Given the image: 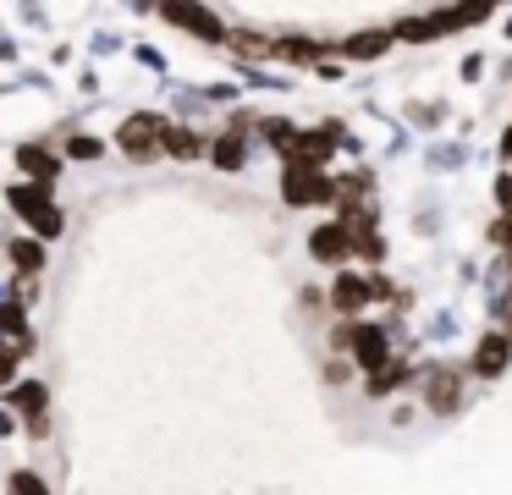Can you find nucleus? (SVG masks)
<instances>
[{
	"mask_svg": "<svg viewBox=\"0 0 512 495\" xmlns=\"http://www.w3.org/2000/svg\"><path fill=\"white\" fill-rule=\"evenodd\" d=\"M336 347L353 352L364 374H380L391 363V336L380 325H342V330H336Z\"/></svg>",
	"mask_w": 512,
	"mask_h": 495,
	"instance_id": "1",
	"label": "nucleus"
},
{
	"mask_svg": "<svg viewBox=\"0 0 512 495\" xmlns=\"http://www.w3.org/2000/svg\"><path fill=\"white\" fill-rule=\"evenodd\" d=\"M424 407L441 418H452L457 407H463V369H452V363H441V369L424 374Z\"/></svg>",
	"mask_w": 512,
	"mask_h": 495,
	"instance_id": "2",
	"label": "nucleus"
},
{
	"mask_svg": "<svg viewBox=\"0 0 512 495\" xmlns=\"http://www.w3.org/2000/svg\"><path fill=\"white\" fill-rule=\"evenodd\" d=\"M12 413L28 424V435L45 440V413H50V396H45V380H17L12 385Z\"/></svg>",
	"mask_w": 512,
	"mask_h": 495,
	"instance_id": "3",
	"label": "nucleus"
},
{
	"mask_svg": "<svg viewBox=\"0 0 512 495\" xmlns=\"http://www.w3.org/2000/svg\"><path fill=\"white\" fill-rule=\"evenodd\" d=\"M12 204H17V215H23L34 231H45V237H56V231H61V209L50 204L45 187H17Z\"/></svg>",
	"mask_w": 512,
	"mask_h": 495,
	"instance_id": "4",
	"label": "nucleus"
},
{
	"mask_svg": "<svg viewBox=\"0 0 512 495\" xmlns=\"http://www.w3.org/2000/svg\"><path fill=\"white\" fill-rule=\"evenodd\" d=\"M375 297H386V286H380V281H369V275H342L336 292H331V308H336V314H358V308H369Z\"/></svg>",
	"mask_w": 512,
	"mask_h": 495,
	"instance_id": "5",
	"label": "nucleus"
},
{
	"mask_svg": "<svg viewBox=\"0 0 512 495\" xmlns=\"http://www.w3.org/2000/svg\"><path fill=\"white\" fill-rule=\"evenodd\" d=\"M160 127H166V121H155V116H133V121H122L116 143H122V154H133V160H149V154L160 149Z\"/></svg>",
	"mask_w": 512,
	"mask_h": 495,
	"instance_id": "6",
	"label": "nucleus"
},
{
	"mask_svg": "<svg viewBox=\"0 0 512 495\" xmlns=\"http://www.w3.org/2000/svg\"><path fill=\"white\" fill-rule=\"evenodd\" d=\"M507 363H512V336L507 330H490V336L474 347V363H468V369L485 374V380H496V374H507Z\"/></svg>",
	"mask_w": 512,
	"mask_h": 495,
	"instance_id": "7",
	"label": "nucleus"
},
{
	"mask_svg": "<svg viewBox=\"0 0 512 495\" xmlns=\"http://www.w3.org/2000/svg\"><path fill=\"white\" fill-rule=\"evenodd\" d=\"M166 17H171V22H182L188 33H199V39H210V44H221V39H226L221 22H215L204 6H193V0H166Z\"/></svg>",
	"mask_w": 512,
	"mask_h": 495,
	"instance_id": "8",
	"label": "nucleus"
},
{
	"mask_svg": "<svg viewBox=\"0 0 512 495\" xmlns=\"http://www.w3.org/2000/svg\"><path fill=\"white\" fill-rule=\"evenodd\" d=\"M309 248H314V259H320V264H342L347 253H353V231H347L342 220H336V226H320L309 237Z\"/></svg>",
	"mask_w": 512,
	"mask_h": 495,
	"instance_id": "9",
	"label": "nucleus"
},
{
	"mask_svg": "<svg viewBox=\"0 0 512 495\" xmlns=\"http://www.w3.org/2000/svg\"><path fill=\"white\" fill-rule=\"evenodd\" d=\"M160 149L177 154V160H193L204 143H199V132H188V127H160Z\"/></svg>",
	"mask_w": 512,
	"mask_h": 495,
	"instance_id": "10",
	"label": "nucleus"
},
{
	"mask_svg": "<svg viewBox=\"0 0 512 495\" xmlns=\"http://www.w3.org/2000/svg\"><path fill=\"white\" fill-rule=\"evenodd\" d=\"M210 154H215V165H221V171H237V165H243V132H226V138H215Z\"/></svg>",
	"mask_w": 512,
	"mask_h": 495,
	"instance_id": "11",
	"label": "nucleus"
},
{
	"mask_svg": "<svg viewBox=\"0 0 512 495\" xmlns=\"http://www.w3.org/2000/svg\"><path fill=\"white\" fill-rule=\"evenodd\" d=\"M408 385V369L402 363H386L380 374H369V396H391V391H402Z\"/></svg>",
	"mask_w": 512,
	"mask_h": 495,
	"instance_id": "12",
	"label": "nucleus"
},
{
	"mask_svg": "<svg viewBox=\"0 0 512 495\" xmlns=\"http://www.w3.org/2000/svg\"><path fill=\"white\" fill-rule=\"evenodd\" d=\"M391 39H397V33H353V39H347V55H386Z\"/></svg>",
	"mask_w": 512,
	"mask_h": 495,
	"instance_id": "13",
	"label": "nucleus"
},
{
	"mask_svg": "<svg viewBox=\"0 0 512 495\" xmlns=\"http://www.w3.org/2000/svg\"><path fill=\"white\" fill-rule=\"evenodd\" d=\"M12 259H17V270H45V248L39 242H12Z\"/></svg>",
	"mask_w": 512,
	"mask_h": 495,
	"instance_id": "14",
	"label": "nucleus"
},
{
	"mask_svg": "<svg viewBox=\"0 0 512 495\" xmlns=\"http://www.w3.org/2000/svg\"><path fill=\"white\" fill-rule=\"evenodd\" d=\"M12 495H50V484L39 479L34 468H17V473H12Z\"/></svg>",
	"mask_w": 512,
	"mask_h": 495,
	"instance_id": "15",
	"label": "nucleus"
},
{
	"mask_svg": "<svg viewBox=\"0 0 512 495\" xmlns=\"http://www.w3.org/2000/svg\"><path fill=\"white\" fill-rule=\"evenodd\" d=\"M23 165H28V176H39V182H50V176H56V160H50L45 149H23Z\"/></svg>",
	"mask_w": 512,
	"mask_h": 495,
	"instance_id": "16",
	"label": "nucleus"
},
{
	"mask_svg": "<svg viewBox=\"0 0 512 495\" xmlns=\"http://www.w3.org/2000/svg\"><path fill=\"white\" fill-rule=\"evenodd\" d=\"M17 358H23L17 347H0V391H12L17 385Z\"/></svg>",
	"mask_w": 512,
	"mask_h": 495,
	"instance_id": "17",
	"label": "nucleus"
},
{
	"mask_svg": "<svg viewBox=\"0 0 512 495\" xmlns=\"http://www.w3.org/2000/svg\"><path fill=\"white\" fill-rule=\"evenodd\" d=\"M72 154H78V160H94V154H100V143H94V138H72Z\"/></svg>",
	"mask_w": 512,
	"mask_h": 495,
	"instance_id": "18",
	"label": "nucleus"
},
{
	"mask_svg": "<svg viewBox=\"0 0 512 495\" xmlns=\"http://www.w3.org/2000/svg\"><path fill=\"white\" fill-rule=\"evenodd\" d=\"M17 424H23V418H17V413H12V407H0V435H12V429H17Z\"/></svg>",
	"mask_w": 512,
	"mask_h": 495,
	"instance_id": "19",
	"label": "nucleus"
},
{
	"mask_svg": "<svg viewBox=\"0 0 512 495\" xmlns=\"http://www.w3.org/2000/svg\"><path fill=\"white\" fill-rule=\"evenodd\" d=\"M496 198H501V204L512 209V176H501V182H496Z\"/></svg>",
	"mask_w": 512,
	"mask_h": 495,
	"instance_id": "20",
	"label": "nucleus"
},
{
	"mask_svg": "<svg viewBox=\"0 0 512 495\" xmlns=\"http://www.w3.org/2000/svg\"><path fill=\"white\" fill-rule=\"evenodd\" d=\"M501 154H512V132H507V138H501Z\"/></svg>",
	"mask_w": 512,
	"mask_h": 495,
	"instance_id": "21",
	"label": "nucleus"
}]
</instances>
